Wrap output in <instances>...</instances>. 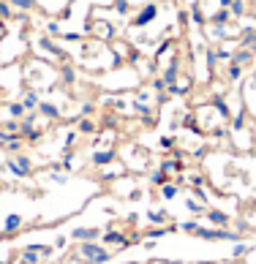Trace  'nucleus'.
Masks as SVG:
<instances>
[{
	"mask_svg": "<svg viewBox=\"0 0 256 264\" xmlns=\"http://www.w3.org/2000/svg\"><path fill=\"white\" fill-rule=\"evenodd\" d=\"M205 57H207V71L210 74H215V66H218V49L210 47L207 52H205Z\"/></svg>",
	"mask_w": 256,
	"mask_h": 264,
	"instance_id": "nucleus-27",
	"label": "nucleus"
},
{
	"mask_svg": "<svg viewBox=\"0 0 256 264\" xmlns=\"http://www.w3.org/2000/svg\"><path fill=\"white\" fill-rule=\"evenodd\" d=\"M17 11H33L35 8V0H8Z\"/></svg>",
	"mask_w": 256,
	"mask_h": 264,
	"instance_id": "nucleus-29",
	"label": "nucleus"
},
{
	"mask_svg": "<svg viewBox=\"0 0 256 264\" xmlns=\"http://www.w3.org/2000/svg\"><path fill=\"white\" fill-rule=\"evenodd\" d=\"M76 256L82 259L85 264H106L112 259V250L106 245H98L96 240H87V243H79Z\"/></svg>",
	"mask_w": 256,
	"mask_h": 264,
	"instance_id": "nucleus-1",
	"label": "nucleus"
},
{
	"mask_svg": "<svg viewBox=\"0 0 256 264\" xmlns=\"http://www.w3.org/2000/svg\"><path fill=\"white\" fill-rule=\"evenodd\" d=\"M134 109H137L139 115H142V120H145V125H153V123H155V120H158V115H155V109H153V106H147L145 101H137V104H134Z\"/></svg>",
	"mask_w": 256,
	"mask_h": 264,
	"instance_id": "nucleus-13",
	"label": "nucleus"
},
{
	"mask_svg": "<svg viewBox=\"0 0 256 264\" xmlns=\"http://www.w3.org/2000/svg\"><path fill=\"white\" fill-rule=\"evenodd\" d=\"M229 14L232 16H242L245 14V0H235V3L229 6Z\"/></svg>",
	"mask_w": 256,
	"mask_h": 264,
	"instance_id": "nucleus-34",
	"label": "nucleus"
},
{
	"mask_svg": "<svg viewBox=\"0 0 256 264\" xmlns=\"http://www.w3.org/2000/svg\"><path fill=\"white\" fill-rule=\"evenodd\" d=\"M226 77H229V82H237V79L242 77V66H240V63H235V60L229 63V74H226Z\"/></svg>",
	"mask_w": 256,
	"mask_h": 264,
	"instance_id": "nucleus-30",
	"label": "nucleus"
},
{
	"mask_svg": "<svg viewBox=\"0 0 256 264\" xmlns=\"http://www.w3.org/2000/svg\"><path fill=\"white\" fill-rule=\"evenodd\" d=\"M153 90H155V93H166V82L161 77H155V79H153Z\"/></svg>",
	"mask_w": 256,
	"mask_h": 264,
	"instance_id": "nucleus-44",
	"label": "nucleus"
},
{
	"mask_svg": "<svg viewBox=\"0 0 256 264\" xmlns=\"http://www.w3.org/2000/svg\"><path fill=\"white\" fill-rule=\"evenodd\" d=\"M22 145H25V139H22V133H11L6 142H3V147H6V153H19Z\"/></svg>",
	"mask_w": 256,
	"mask_h": 264,
	"instance_id": "nucleus-16",
	"label": "nucleus"
},
{
	"mask_svg": "<svg viewBox=\"0 0 256 264\" xmlns=\"http://www.w3.org/2000/svg\"><path fill=\"white\" fill-rule=\"evenodd\" d=\"M218 57H223V60H229V57H232V52H229V49H218Z\"/></svg>",
	"mask_w": 256,
	"mask_h": 264,
	"instance_id": "nucleus-54",
	"label": "nucleus"
},
{
	"mask_svg": "<svg viewBox=\"0 0 256 264\" xmlns=\"http://www.w3.org/2000/svg\"><path fill=\"white\" fill-rule=\"evenodd\" d=\"M210 133H213L215 139H223V136H226V128H213Z\"/></svg>",
	"mask_w": 256,
	"mask_h": 264,
	"instance_id": "nucleus-51",
	"label": "nucleus"
},
{
	"mask_svg": "<svg viewBox=\"0 0 256 264\" xmlns=\"http://www.w3.org/2000/svg\"><path fill=\"white\" fill-rule=\"evenodd\" d=\"M183 125H186V128H196V117H194V115H186Z\"/></svg>",
	"mask_w": 256,
	"mask_h": 264,
	"instance_id": "nucleus-50",
	"label": "nucleus"
},
{
	"mask_svg": "<svg viewBox=\"0 0 256 264\" xmlns=\"http://www.w3.org/2000/svg\"><path fill=\"white\" fill-rule=\"evenodd\" d=\"M8 115L14 120H22L25 115H28V109H25V104L22 101H14V104H8Z\"/></svg>",
	"mask_w": 256,
	"mask_h": 264,
	"instance_id": "nucleus-21",
	"label": "nucleus"
},
{
	"mask_svg": "<svg viewBox=\"0 0 256 264\" xmlns=\"http://www.w3.org/2000/svg\"><path fill=\"white\" fill-rule=\"evenodd\" d=\"M172 47H174V41H164L158 49H155V60H158V57H164V55H166V52H169Z\"/></svg>",
	"mask_w": 256,
	"mask_h": 264,
	"instance_id": "nucleus-41",
	"label": "nucleus"
},
{
	"mask_svg": "<svg viewBox=\"0 0 256 264\" xmlns=\"http://www.w3.org/2000/svg\"><path fill=\"white\" fill-rule=\"evenodd\" d=\"M22 215L19 213H8L6 215V221H3V234H17V231L22 229Z\"/></svg>",
	"mask_w": 256,
	"mask_h": 264,
	"instance_id": "nucleus-9",
	"label": "nucleus"
},
{
	"mask_svg": "<svg viewBox=\"0 0 256 264\" xmlns=\"http://www.w3.org/2000/svg\"><path fill=\"white\" fill-rule=\"evenodd\" d=\"M183 169V161L177 158V161H172V158H166L164 164H161V172H166V174H174V172H180Z\"/></svg>",
	"mask_w": 256,
	"mask_h": 264,
	"instance_id": "nucleus-24",
	"label": "nucleus"
},
{
	"mask_svg": "<svg viewBox=\"0 0 256 264\" xmlns=\"http://www.w3.org/2000/svg\"><path fill=\"white\" fill-rule=\"evenodd\" d=\"M63 38H66V41H71V44L82 41V35H79V33H63Z\"/></svg>",
	"mask_w": 256,
	"mask_h": 264,
	"instance_id": "nucleus-48",
	"label": "nucleus"
},
{
	"mask_svg": "<svg viewBox=\"0 0 256 264\" xmlns=\"http://www.w3.org/2000/svg\"><path fill=\"white\" fill-rule=\"evenodd\" d=\"M22 104H25V109H35L38 106V90H28L25 96H22Z\"/></svg>",
	"mask_w": 256,
	"mask_h": 264,
	"instance_id": "nucleus-22",
	"label": "nucleus"
},
{
	"mask_svg": "<svg viewBox=\"0 0 256 264\" xmlns=\"http://www.w3.org/2000/svg\"><path fill=\"white\" fill-rule=\"evenodd\" d=\"M115 11H118L120 16H125L131 11V3H128V0H115Z\"/></svg>",
	"mask_w": 256,
	"mask_h": 264,
	"instance_id": "nucleus-37",
	"label": "nucleus"
},
{
	"mask_svg": "<svg viewBox=\"0 0 256 264\" xmlns=\"http://www.w3.org/2000/svg\"><path fill=\"white\" fill-rule=\"evenodd\" d=\"M213 109L218 112V115H221L223 120H229V117H232V112H229V104L223 101L221 96H213Z\"/></svg>",
	"mask_w": 256,
	"mask_h": 264,
	"instance_id": "nucleus-17",
	"label": "nucleus"
},
{
	"mask_svg": "<svg viewBox=\"0 0 256 264\" xmlns=\"http://www.w3.org/2000/svg\"><path fill=\"white\" fill-rule=\"evenodd\" d=\"M245 253H248V245L237 240V243H235V248H232V256H235V259H240V256H245Z\"/></svg>",
	"mask_w": 256,
	"mask_h": 264,
	"instance_id": "nucleus-39",
	"label": "nucleus"
},
{
	"mask_svg": "<svg viewBox=\"0 0 256 264\" xmlns=\"http://www.w3.org/2000/svg\"><path fill=\"white\" fill-rule=\"evenodd\" d=\"M35 47H41V52H47V55H52L55 60H66V49H60V47H55V41L49 38V35H38L35 38Z\"/></svg>",
	"mask_w": 256,
	"mask_h": 264,
	"instance_id": "nucleus-4",
	"label": "nucleus"
},
{
	"mask_svg": "<svg viewBox=\"0 0 256 264\" xmlns=\"http://www.w3.org/2000/svg\"><path fill=\"white\" fill-rule=\"evenodd\" d=\"M172 180V177H169V174L166 172H161V169H155V172H150V185H164V182H169Z\"/></svg>",
	"mask_w": 256,
	"mask_h": 264,
	"instance_id": "nucleus-25",
	"label": "nucleus"
},
{
	"mask_svg": "<svg viewBox=\"0 0 256 264\" xmlns=\"http://www.w3.org/2000/svg\"><path fill=\"white\" fill-rule=\"evenodd\" d=\"M71 237H74V240H79V243H87V240H98V237H101V229H93V226H79V229L71 231Z\"/></svg>",
	"mask_w": 256,
	"mask_h": 264,
	"instance_id": "nucleus-10",
	"label": "nucleus"
},
{
	"mask_svg": "<svg viewBox=\"0 0 256 264\" xmlns=\"http://www.w3.org/2000/svg\"><path fill=\"white\" fill-rule=\"evenodd\" d=\"M25 248L35 250V253H41V256H52V248H49V245H38V243H30V245H25Z\"/></svg>",
	"mask_w": 256,
	"mask_h": 264,
	"instance_id": "nucleus-36",
	"label": "nucleus"
},
{
	"mask_svg": "<svg viewBox=\"0 0 256 264\" xmlns=\"http://www.w3.org/2000/svg\"><path fill=\"white\" fill-rule=\"evenodd\" d=\"M177 77H180V57H172V63L164 68V82H166V87L169 84H177Z\"/></svg>",
	"mask_w": 256,
	"mask_h": 264,
	"instance_id": "nucleus-8",
	"label": "nucleus"
},
{
	"mask_svg": "<svg viewBox=\"0 0 256 264\" xmlns=\"http://www.w3.org/2000/svg\"><path fill=\"white\" fill-rule=\"evenodd\" d=\"M232 60L240 63V66H245V63L254 60V52H248V49H245V52H235V55H232Z\"/></svg>",
	"mask_w": 256,
	"mask_h": 264,
	"instance_id": "nucleus-32",
	"label": "nucleus"
},
{
	"mask_svg": "<svg viewBox=\"0 0 256 264\" xmlns=\"http://www.w3.org/2000/svg\"><path fill=\"white\" fill-rule=\"evenodd\" d=\"M161 147H164V150L174 147V136H161Z\"/></svg>",
	"mask_w": 256,
	"mask_h": 264,
	"instance_id": "nucleus-47",
	"label": "nucleus"
},
{
	"mask_svg": "<svg viewBox=\"0 0 256 264\" xmlns=\"http://www.w3.org/2000/svg\"><path fill=\"white\" fill-rule=\"evenodd\" d=\"M11 14H14V11H11V3H8V0H0V16H3V19H8Z\"/></svg>",
	"mask_w": 256,
	"mask_h": 264,
	"instance_id": "nucleus-40",
	"label": "nucleus"
},
{
	"mask_svg": "<svg viewBox=\"0 0 256 264\" xmlns=\"http://www.w3.org/2000/svg\"><path fill=\"white\" fill-rule=\"evenodd\" d=\"M101 243H106V245H118V248H128V245H134L137 240H128V237H125L123 231H118V229H106L104 234H101Z\"/></svg>",
	"mask_w": 256,
	"mask_h": 264,
	"instance_id": "nucleus-5",
	"label": "nucleus"
},
{
	"mask_svg": "<svg viewBox=\"0 0 256 264\" xmlns=\"http://www.w3.org/2000/svg\"><path fill=\"white\" fill-rule=\"evenodd\" d=\"M232 3H235V0H218V6H223V8H229Z\"/></svg>",
	"mask_w": 256,
	"mask_h": 264,
	"instance_id": "nucleus-55",
	"label": "nucleus"
},
{
	"mask_svg": "<svg viewBox=\"0 0 256 264\" xmlns=\"http://www.w3.org/2000/svg\"><path fill=\"white\" fill-rule=\"evenodd\" d=\"M147 221H150V226H164V223H166V213H164V210L147 213Z\"/></svg>",
	"mask_w": 256,
	"mask_h": 264,
	"instance_id": "nucleus-26",
	"label": "nucleus"
},
{
	"mask_svg": "<svg viewBox=\"0 0 256 264\" xmlns=\"http://www.w3.org/2000/svg\"><path fill=\"white\" fill-rule=\"evenodd\" d=\"M76 133H79V131H68V133H66V142H63V147H66V150H71V145L76 142Z\"/></svg>",
	"mask_w": 256,
	"mask_h": 264,
	"instance_id": "nucleus-45",
	"label": "nucleus"
},
{
	"mask_svg": "<svg viewBox=\"0 0 256 264\" xmlns=\"http://www.w3.org/2000/svg\"><path fill=\"white\" fill-rule=\"evenodd\" d=\"M93 109H96V104H93V101L82 104V115H85V117H87V115H93Z\"/></svg>",
	"mask_w": 256,
	"mask_h": 264,
	"instance_id": "nucleus-49",
	"label": "nucleus"
},
{
	"mask_svg": "<svg viewBox=\"0 0 256 264\" xmlns=\"http://www.w3.org/2000/svg\"><path fill=\"white\" fill-rule=\"evenodd\" d=\"M115 158H118V150L115 147H106V150H96L90 158L93 166H109V164H115Z\"/></svg>",
	"mask_w": 256,
	"mask_h": 264,
	"instance_id": "nucleus-7",
	"label": "nucleus"
},
{
	"mask_svg": "<svg viewBox=\"0 0 256 264\" xmlns=\"http://www.w3.org/2000/svg\"><path fill=\"white\" fill-rule=\"evenodd\" d=\"M207 221L213 223V226H221V229H226L229 226V215L223 213V210H207Z\"/></svg>",
	"mask_w": 256,
	"mask_h": 264,
	"instance_id": "nucleus-15",
	"label": "nucleus"
},
{
	"mask_svg": "<svg viewBox=\"0 0 256 264\" xmlns=\"http://www.w3.org/2000/svg\"><path fill=\"white\" fill-rule=\"evenodd\" d=\"M188 19H191V25H194V28H205V25H207V19H205V14H202V3L191 0V8H188Z\"/></svg>",
	"mask_w": 256,
	"mask_h": 264,
	"instance_id": "nucleus-11",
	"label": "nucleus"
},
{
	"mask_svg": "<svg viewBox=\"0 0 256 264\" xmlns=\"http://www.w3.org/2000/svg\"><path fill=\"white\" fill-rule=\"evenodd\" d=\"M35 117H25V120H19V133H22V139H28V142H38L41 139V131L35 128Z\"/></svg>",
	"mask_w": 256,
	"mask_h": 264,
	"instance_id": "nucleus-6",
	"label": "nucleus"
},
{
	"mask_svg": "<svg viewBox=\"0 0 256 264\" xmlns=\"http://www.w3.org/2000/svg\"><path fill=\"white\" fill-rule=\"evenodd\" d=\"M177 194H180V188L174 185L172 180H169V182H164V185H161V196H164L166 202H169V199H174V196H177Z\"/></svg>",
	"mask_w": 256,
	"mask_h": 264,
	"instance_id": "nucleus-23",
	"label": "nucleus"
},
{
	"mask_svg": "<svg viewBox=\"0 0 256 264\" xmlns=\"http://www.w3.org/2000/svg\"><path fill=\"white\" fill-rule=\"evenodd\" d=\"M52 180H55V182H66L68 177H66V174H60V172H55V174H52Z\"/></svg>",
	"mask_w": 256,
	"mask_h": 264,
	"instance_id": "nucleus-53",
	"label": "nucleus"
},
{
	"mask_svg": "<svg viewBox=\"0 0 256 264\" xmlns=\"http://www.w3.org/2000/svg\"><path fill=\"white\" fill-rule=\"evenodd\" d=\"M155 16H158V3H145L139 8V14L131 19V28H147Z\"/></svg>",
	"mask_w": 256,
	"mask_h": 264,
	"instance_id": "nucleus-3",
	"label": "nucleus"
},
{
	"mask_svg": "<svg viewBox=\"0 0 256 264\" xmlns=\"http://www.w3.org/2000/svg\"><path fill=\"white\" fill-rule=\"evenodd\" d=\"M186 207L191 210V213H194V215H196V213H202V210H205V207H202L199 202H194V199H186Z\"/></svg>",
	"mask_w": 256,
	"mask_h": 264,
	"instance_id": "nucleus-46",
	"label": "nucleus"
},
{
	"mask_svg": "<svg viewBox=\"0 0 256 264\" xmlns=\"http://www.w3.org/2000/svg\"><path fill=\"white\" fill-rule=\"evenodd\" d=\"M6 169L14 177H30V172H33V161H30V155H25V153H19V155H11V158L6 161Z\"/></svg>",
	"mask_w": 256,
	"mask_h": 264,
	"instance_id": "nucleus-2",
	"label": "nucleus"
},
{
	"mask_svg": "<svg viewBox=\"0 0 256 264\" xmlns=\"http://www.w3.org/2000/svg\"><path fill=\"white\" fill-rule=\"evenodd\" d=\"M174 226H155V229H147V237L150 240H158V237H164L166 231H172Z\"/></svg>",
	"mask_w": 256,
	"mask_h": 264,
	"instance_id": "nucleus-33",
	"label": "nucleus"
},
{
	"mask_svg": "<svg viewBox=\"0 0 256 264\" xmlns=\"http://www.w3.org/2000/svg\"><path fill=\"white\" fill-rule=\"evenodd\" d=\"M115 33H118V30L112 28L109 22H106V28H98V35H101V38H106V41H112V38H115Z\"/></svg>",
	"mask_w": 256,
	"mask_h": 264,
	"instance_id": "nucleus-38",
	"label": "nucleus"
},
{
	"mask_svg": "<svg viewBox=\"0 0 256 264\" xmlns=\"http://www.w3.org/2000/svg\"><path fill=\"white\" fill-rule=\"evenodd\" d=\"M188 182H191V188H202L205 185V177L202 174H188Z\"/></svg>",
	"mask_w": 256,
	"mask_h": 264,
	"instance_id": "nucleus-42",
	"label": "nucleus"
},
{
	"mask_svg": "<svg viewBox=\"0 0 256 264\" xmlns=\"http://www.w3.org/2000/svg\"><path fill=\"white\" fill-rule=\"evenodd\" d=\"M47 35H49V38H57V35H63L60 22H57V19H49V22H47Z\"/></svg>",
	"mask_w": 256,
	"mask_h": 264,
	"instance_id": "nucleus-31",
	"label": "nucleus"
},
{
	"mask_svg": "<svg viewBox=\"0 0 256 264\" xmlns=\"http://www.w3.org/2000/svg\"><path fill=\"white\" fill-rule=\"evenodd\" d=\"M177 22H180V25H188V22H191L188 19V11H180V14H177Z\"/></svg>",
	"mask_w": 256,
	"mask_h": 264,
	"instance_id": "nucleus-52",
	"label": "nucleus"
},
{
	"mask_svg": "<svg viewBox=\"0 0 256 264\" xmlns=\"http://www.w3.org/2000/svg\"><path fill=\"white\" fill-rule=\"evenodd\" d=\"M0 264H11V262H0Z\"/></svg>",
	"mask_w": 256,
	"mask_h": 264,
	"instance_id": "nucleus-56",
	"label": "nucleus"
},
{
	"mask_svg": "<svg viewBox=\"0 0 256 264\" xmlns=\"http://www.w3.org/2000/svg\"><path fill=\"white\" fill-rule=\"evenodd\" d=\"M76 131H79V133H93V131H96V123H93V120H87V117H79Z\"/></svg>",
	"mask_w": 256,
	"mask_h": 264,
	"instance_id": "nucleus-28",
	"label": "nucleus"
},
{
	"mask_svg": "<svg viewBox=\"0 0 256 264\" xmlns=\"http://www.w3.org/2000/svg\"><path fill=\"white\" fill-rule=\"evenodd\" d=\"M180 229H183V231H191V234H196L199 223H196V221H186V223H180Z\"/></svg>",
	"mask_w": 256,
	"mask_h": 264,
	"instance_id": "nucleus-43",
	"label": "nucleus"
},
{
	"mask_svg": "<svg viewBox=\"0 0 256 264\" xmlns=\"http://www.w3.org/2000/svg\"><path fill=\"white\" fill-rule=\"evenodd\" d=\"M35 112H38L41 117H47V120H57V117H60V109H57L55 104H49V101H38Z\"/></svg>",
	"mask_w": 256,
	"mask_h": 264,
	"instance_id": "nucleus-14",
	"label": "nucleus"
},
{
	"mask_svg": "<svg viewBox=\"0 0 256 264\" xmlns=\"http://www.w3.org/2000/svg\"><path fill=\"white\" fill-rule=\"evenodd\" d=\"M229 19H232V14H229V8H218V11H213V16H210V22L213 25H229Z\"/></svg>",
	"mask_w": 256,
	"mask_h": 264,
	"instance_id": "nucleus-18",
	"label": "nucleus"
},
{
	"mask_svg": "<svg viewBox=\"0 0 256 264\" xmlns=\"http://www.w3.org/2000/svg\"><path fill=\"white\" fill-rule=\"evenodd\" d=\"M232 128H235V131H242V128H245V112H242V109L232 117Z\"/></svg>",
	"mask_w": 256,
	"mask_h": 264,
	"instance_id": "nucleus-35",
	"label": "nucleus"
},
{
	"mask_svg": "<svg viewBox=\"0 0 256 264\" xmlns=\"http://www.w3.org/2000/svg\"><path fill=\"white\" fill-rule=\"evenodd\" d=\"M60 79H63V84H74L76 82V68L71 66V63H66L60 68Z\"/></svg>",
	"mask_w": 256,
	"mask_h": 264,
	"instance_id": "nucleus-19",
	"label": "nucleus"
},
{
	"mask_svg": "<svg viewBox=\"0 0 256 264\" xmlns=\"http://www.w3.org/2000/svg\"><path fill=\"white\" fill-rule=\"evenodd\" d=\"M38 262H41V253H35V250H30V248H22L19 264H38Z\"/></svg>",
	"mask_w": 256,
	"mask_h": 264,
	"instance_id": "nucleus-20",
	"label": "nucleus"
},
{
	"mask_svg": "<svg viewBox=\"0 0 256 264\" xmlns=\"http://www.w3.org/2000/svg\"><path fill=\"white\" fill-rule=\"evenodd\" d=\"M0 90H3V87H0Z\"/></svg>",
	"mask_w": 256,
	"mask_h": 264,
	"instance_id": "nucleus-57",
	"label": "nucleus"
},
{
	"mask_svg": "<svg viewBox=\"0 0 256 264\" xmlns=\"http://www.w3.org/2000/svg\"><path fill=\"white\" fill-rule=\"evenodd\" d=\"M240 47H245L248 52H256V28H242L240 30Z\"/></svg>",
	"mask_w": 256,
	"mask_h": 264,
	"instance_id": "nucleus-12",
	"label": "nucleus"
}]
</instances>
